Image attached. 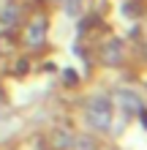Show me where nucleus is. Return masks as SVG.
Segmentation results:
<instances>
[{"label": "nucleus", "instance_id": "obj_1", "mask_svg": "<svg viewBox=\"0 0 147 150\" xmlns=\"http://www.w3.org/2000/svg\"><path fill=\"white\" fill-rule=\"evenodd\" d=\"M109 120H112L109 101H106V98H93L90 107H87V123L103 131V128H109Z\"/></svg>", "mask_w": 147, "mask_h": 150}, {"label": "nucleus", "instance_id": "obj_2", "mask_svg": "<svg viewBox=\"0 0 147 150\" xmlns=\"http://www.w3.org/2000/svg\"><path fill=\"white\" fill-rule=\"evenodd\" d=\"M44 33H46V22L44 19H36L27 28V38H25V41H27L30 47H38V44H44Z\"/></svg>", "mask_w": 147, "mask_h": 150}, {"label": "nucleus", "instance_id": "obj_3", "mask_svg": "<svg viewBox=\"0 0 147 150\" xmlns=\"http://www.w3.org/2000/svg\"><path fill=\"white\" fill-rule=\"evenodd\" d=\"M117 104L125 107V109H131V112H142V101L136 98L134 93H128V90H120L117 93Z\"/></svg>", "mask_w": 147, "mask_h": 150}, {"label": "nucleus", "instance_id": "obj_4", "mask_svg": "<svg viewBox=\"0 0 147 150\" xmlns=\"http://www.w3.org/2000/svg\"><path fill=\"white\" fill-rule=\"evenodd\" d=\"M120 52H123V49H120V44L117 41H109L106 44V47H103V63H117V60H120Z\"/></svg>", "mask_w": 147, "mask_h": 150}, {"label": "nucleus", "instance_id": "obj_5", "mask_svg": "<svg viewBox=\"0 0 147 150\" xmlns=\"http://www.w3.org/2000/svg\"><path fill=\"white\" fill-rule=\"evenodd\" d=\"M0 19H3L6 25H14V22H16V8H6V11H3V16H0Z\"/></svg>", "mask_w": 147, "mask_h": 150}]
</instances>
